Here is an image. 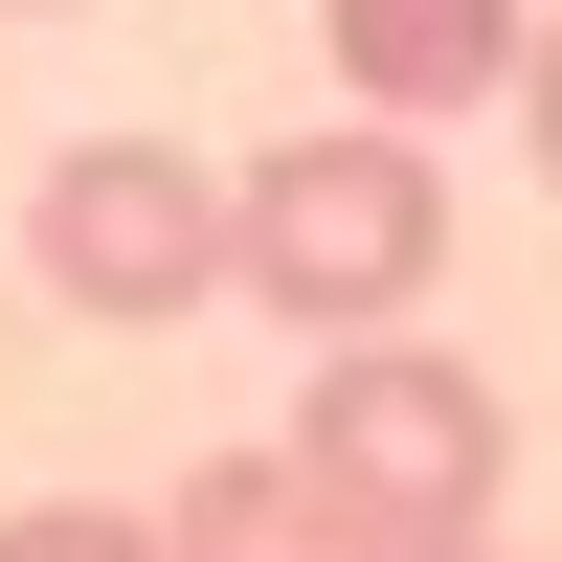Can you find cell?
Returning <instances> with one entry per match:
<instances>
[{
	"label": "cell",
	"instance_id": "9c48e42d",
	"mask_svg": "<svg viewBox=\"0 0 562 562\" xmlns=\"http://www.w3.org/2000/svg\"><path fill=\"white\" fill-rule=\"evenodd\" d=\"M473 562H518V540H473Z\"/></svg>",
	"mask_w": 562,
	"mask_h": 562
},
{
	"label": "cell",
	"instance_id": "277c9868",
	"mask_svg": "<svg viewBox=\"0 0 562 562\" xmlns=\"http://www.w3.org/2000/svg\"><path fill=\"white\" fill-rule=\"evenodd\" d=\"M315 45H338V90L360 113H495L518 90V45H540V0H315Z\"/></svg>",
	"mask_w": 562,
	"mask_h": 562
},
{
	"label": "cell",
	"instance_id": "52a82bcc",
	"mask_svg": "<svg viewBox=\"0 0 562 562\" xmlns=\"http://www.w3.org/2000/svg\"><path fill=\"white\" fill-rule=\"evenodd\" d=\"M518 135H540V180H562V0H540V45H518Z\"/></svg>",
	"mask_w": 562,
	"mask_h": 562
},
{
	"label": "cell",
	"instance_id": "8992f818",
	"mask_svg": "<svg viewBox=\"0 0 562 562\" xmlns=\"http://www.w3.org/2000/svg\"><path fill=\"white\" fill-rule=\"evenodd\" d=\"M0 562H158V518H113V495H23Z\"/></svg>",
	"mask_w": 562,
	"mask_h": 562
},
{
	"label": "cell",
	"instance_id": "6da1fadb",
	"mask_svg": "<svg viewBox=\"0 0 562 562\" xmlns=\"http://www.w3.org/2000/svg\"><path fill=\"white\" fill-rule=\"evenodd\" d=\"M225 248H248V293L293 315V338H405L450 270V158L428 113H315L270 135L248 180H225Z\"/></svg>",
	"mask_w": 562,
	"mask_h": 562
},
{
	"label": "cell",
	"instance_id": "3957f363",
	"mask_svg": "<svg viewBox=\"0 0 562 562\" xmlns=\"http://www.w3.org/2000/svg\"><path fill=\"white\" fill-rule=\"evenodd\" d=\"M23 248L68 315H113V338H158V315L248 293V248H225V180L180 158V135H68V158L23 180Z\"/></svg>",
	"mask_w": 562,
	"mask_h": 562
},
{
	"label": "cell",
	"instance_id": "ba28073f",
	"mask_svg": "<svg viewBox=\"0 0 562 562\" xmlns=\"http://www.w3.org/2000/svg\"><path fill=\"white\" fill-rule=\"evenodd\" d=\"M23 23H68V0H23Z\"/></svg>",
	"mask_w": 562,
	"mask_h": 562
},
{
	"label": "cell",
	"instance_id": "7a4b0ae2",
	"mask_svg": "<svg viewBox=\"0 0 562 562\" xmlns=\"http://www.w3.org/2000/svg\"><path fill=\"white\" fill-rule=\"evenodd\" d=\"M293 473L338 495L383 562H473V540H495V473H518V405H495V360H428V338H315Z\"/></svg>",
	"mask_w": 562,
	"mask_h": 562
},
{
	"label": "cell",
	"instance_id": "5b68a950",
	"mask_svg": "<svg viewBox=\"0 0 562 562\" xmlns=\"http://www.w3.org/2000/svg\"><path fill=\"white\" fill-rule=\"evenodd\" d=\"M158 562H383V540H360L293 450H203V473L158 495Z\"/></svg>",
	"mask_w": 562,
	"mask_h": 562
}]
</instances>
